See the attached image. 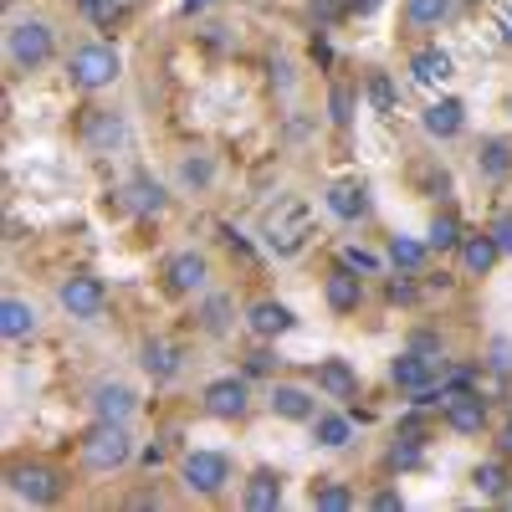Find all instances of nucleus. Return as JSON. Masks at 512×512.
<instances>
[{
  "label": "nucleus",
  "mask_w": 512,
  "mask_h": 512,
  "mask_svg": "<svg viewBox=\"0 0 512 512\" xmlns=\"http://www.w3.org/2000/svg\"><path fill=\"white\" fill-rule=\"evenodd\" d=\"M180 180H185L190 190H210V180H216V164H210L205 154H190V159L180 164Z\"/></svg>",
  "instance_id": "33"
},
{
  "label": "nucleus",
  "mask_w": 512,
  "mask_h": 512,
  "mask_svg": "<svg viewBox=\"0 0 512 512\" xmlns=\"http://www.w3.org/2000/svg\"><path fill=\"white\" fill-rule=\"evenodd\" d=\"M118 72H123V62H118V52L108 47V41H88V47H77L67 57V82H72V88H82V93L113 88Z\"/></svg>",
  "instance_id": "2"
},
{
  "label": "nucleus",
  "mask_w": 512,
  "mask_h": 512,
  "mask_svg": "<svg viewBox=\"0 0 512 512\" xmlns=\"http://www.w3.org/2000/svg\"><path fill=\"white\" fill-rule=\"evenodd\" d=\"M267 369H272V354H267V349H256V354L246 359V374H267Z\"/></svg>",
  "instance_id": "41"
},
{
  "label": "nucleus",
  "mask_w": 512,
  "mask_h": 512,
  "mask_svg": "<svg viewBox=\"0 0 512 512\" xmlns=\"http://www.w3.org/2000/svg\"><path fill=\"white\" fill-rule=\"evenodd\" d=\"M502 502H507V507H512V492H507V497H502Z\"/></svg>",
  "instance_id": "49"
},
{
  "label": "nucleus",
  "mask_w": 512,
  "mask_h": 512,
  "mask_svg": "<svg viewBox=\"0 0 512 512\" xmlns=\"http://www.w3.org/2000/svg\"><path fill=\"white\" fill-rule=\"evenodd\" d=\"M328 108H333V113H328L333 123H349V108H354V98H349L344 88H333V93H328Z\"/></svg>",
  "instance_id": "36"
},
{
  "label": "nucleus",
  "mask_w": 512,
  "mask_h": 512,
  "mask_svg": "<svg viewBox=\"0 0 512 512\" xmlns=\"http://www.w3.org/2000/svg\"><path fill=\"white\" fill-rule=\"evenodd\" d=\"M0 333H6L11 344H21V338L36 333V308L26 303V297H6V303H0Z\"/></svg>",
  "instance_id": "22"
},
{
  "label": "nucleus",
  "mask_w": 512,
  "mask_h": 512,
  "mask_svg": "<svg viewBox=\"0 0 512 512\" xmlns=\"http://www.w3.org/2000/svg\"><path fill=\"white\" fill-rule=\"evenodd\" d=\"M466 236H461V226H456V216H436L431 221V236H425V246L431 251H456Z\"/></svg>",
  "instance_id": "32"
},
{
  "label": "nucleus",
  "mask_w": 512,
  "mask_h": 512,
  "mask_svg": "<svg viewBox=\"0 0 512 512\" xmlns=\"http://www.w3.org/2000/svg\"><path fill=\"white\" fill-rule=\"evenodd\" d=\"M262 241L272 256H297L308 241H313V210L303 200H282L267 210V221H262Z\"/></svg>",
  "instance_id": "1"
},
{
  "label": "nucleus",
  "mask_w": 512,
  "mask_h": 512,
  "mask_svg": "<svg viewBox=\"0 0 512 512\" xmlns=\"http://www.w3.org/2000/svg\"><path fill=\"white\" fill-rule=\"evenodd\" d=\"M318 390L333 395V400H354V395H359V374H354L344 359H323V364H318Z\"/></svg>",
  "instance_id": "20"
},
{
  "label": "nucleus",
  "mask_w": 512,
  "mask_h": 512,
  "mask_svg": "<svg viewBox=\"0 0 512 512\" xmlns=\"http://www.w3.org/2000/svg\"><path fill=\"white\" fill-rule=\"evenodd\" d=\"M369 98H374V108H379V113H390V108H395V93H390V77H384V72H374V77H369Z\"/></svg>",
  "instance_id": "35"
},
{
  "label": "nucleus",
  "mask_w": 512,
  "mask_h": 512,
  "mask_svg": "<svg viewBox=\"0 0 512 512\" xmlns=\"http://www.w3.org/2000/svg\"><path fill=\"white\" fill-rule=\"evenodd\" d=\"M123 205L134 210V216H159V210H164V185L149 180V175H134L128 190H123Z\"/></svg>",
  "instance_id": "24"
},
{
  "label": "nucleus",
  "mask_w": 512,
  "mask_h": 512,
  "mask_svg": "<svg viewBox=\"0 0 512 512\" xmlns=\"http://www.w3.org/2000/svg\"><path fill=\"white\" fill-rule=\"evenodd\" d=\"M497 256H502V246H497V236L487 231V236H466L461 241V262H466V272L472 277H487L492 267H497Z\"/></svg>",
  "instance_id": "25"
},
{
  "label": "nucleus",
  "mask_w": 512,
  "mask_h": 512,
  "mask_svg": "<svg viewBox=\"0 0 512 512\" xmlns=\"http://www.w3.org/2000/svg\"><path fill=\"white\" fill-rule=\"evenodd\" d=\"M477 169H482V180H507V169H512V144H507V139H482Z\"/></svg>",
  "instance_id": "26"
},
{
  "label": "nucleus",
  "mask_w": 512,
  "mask_h": 512,
  "mask_svg": "<svg viewBox=\"0 0 512 512\" xmlns=\"http://www.w3.org/2000/svg\"><path fill=\"white\" fill-rule=\"evenodd\" d=\"M6 52H11V62H16L21 72H36V67H47V62H52L57 36H52L47 21L21 16V21H11V31H6Z\"/></svg>",
  "instance_id": "4"
},
{
  "label": "nucleus",
  "mask_w": 512,
  "mask_h": 512,
  "mask_svg": "<svg viewBox=\"0 0 512 512\" xmlns=\"http://www.w3.org/2000/svg\"><path fill=\"white\" fill-rule=\"evenodd\" d=\"M446 77H451V57L441 47H425L410 57V82H420V88H441Z\"/></svg>",
  "instance_id": "21"
},
{
  "label": "nucleus",
  "mask_w": 512,
  "mask_h": 512,
  "mask_svg": "<svg viewBox=\"0 0 512 512\" xmlns=\"http://www.w3.org/2000/svg\"><path fill=\"white\" fill-rule=\"evenodd\" d=\"M374 507H379V512H395V507H400V492H379Z\"/></svg>",
  "instance_id": "44"
},
{
  "label": "nucleus",
  "mask_w": 512,
  "mask_h": 512,
  "mask_svg": "<svg viewBox=\"0 0 512 512\" xmlns=\"http://www.w3.org/2000/svg\"><path fill=\"white\" fill-rule=\"evenodd\" d=\"M88 16H98V21H118V6H108V0H88Z\"/></svg>",
  "instance_id": "42"
},
{
  "label": "nucleus",
  "mask_w": 512,
  "mask_h": 512,
  "mask_svg": "<svg viewBox=\"0 0 512 512\" xmlns=\"http://www.w3.org/2000/svg\"><path fill=\"white\" fill-rule=\"evenodd\" d=\"M390 379L400 384V390L420 395V390H431V379H436V359H425L420 349H410V354H400V359L390 364Z\"/></svg>",
  "instance_id": "15"
},
{
  "label": "nucleus",
  "mask_w": 512,
  "mask_h": 512,
  "mask_svg": "<svg viewBox=\"0 0 512 512\" xmlns=\"http://www.w3.org/2000/svg\"><path fill=\"white\" fill-rule=\"evenodd\" d=\"M313 507L344 512V507H354V497H349V487H338V482H323V487H313Z\"/></svg>",
  "instance_id": "34"
},
{
  "label": "nucleus",
  "mask_w": 512,
  "mask_h": 512,
  "mask_svg": "<svg viewBox=\"0 0 512 512\" xmlns=\"http://www.w3.org/2000/svg\"><path fill=\"white\" fill-rule=\"evenodd\" d=\"M241 502H246V512H277L282 507V477L277 472H251Z\"/></svg>",
  "instance_id": "19"
},
{
  "label": "nucleus",
  "mask_w": 512,
  "mask_h": 512,
  "mask_svg": "<svg viewBox=\"0 0 512 512\" xmlns=\"http://www.w3.org/2000/svg\"><path fill=\"white\" fill-rule=\"evenodd\" d=\"M82 139H88V149H93V154H113V149H123L128 128H123V118H118V113L98 108V113L88 118V128H82Z\"/></svg>",
  "instance_id": "16"
},
{
  "label": "nucleus",
  "mask_w": 512,
  "mask_h": 512,
  "mask_svg": "<svg viewBox=\"0 0 512 512\" xmlns=\"http://www.w3.org/2000/svg\"><path fill=\"white\" fill-rule=\"evenodd\" d=\"M205 415H216V420H241L246 405H251V384L241 374H226V379H210L205 384V395H200Z\"/></svg>",
  "instance_id": "7"
},
{
  "label": "nucleus",
  "mask_w": 512,
  "mask_h": 512,
  "mask_svg": "<svg viewBox=\"0 0 512 512\" xmlns=\"http://www.w3.org/2000/svg\"><path fill=\"white\" fill-rule=\"evenodd\" d=\"M297 318L282 308V303H251L246 308V328L256 333V338H277V333H287Z\"/></svg>",
  "instance_id": "23"
},
{
  "label": "nucleus",
  "mask_w": 512,
  "mask_h": 512,
  "mask_svg": "<svg viewBox=\"0 0 512 512\" xmlns=\"http://www.w3.org/2000/svg\"><path fill=\"white\" fill-rule=\"evenodd\" d=\"M180 482H185V492H195V497H216V492L231 482V461H226L221 451H190V456L180 461Z\"/></svg>",
  "instance_id": "6"
},
{
  "label": "nucleus",
  "mask_w": 512,
  "mask_h": 512,
  "mask_svg": "<svg viewBox=\"0 0 512 512\" xmlns=\"http://www.w3.org/2000/svg\"><path fill=\"white\" fill-rule=\"evenodd\" d=\"M461 123H466V108H461L456 98H436L431 108L420 113V128H425L431 139H456Z\"/></svg>",
  "instance_id": "17"
},
{
  "label": "nucleus",
  "mask_w": 512,
  "mask_h": 512,
  "mask_svg": "<svg viewBox=\"0 0 512 512\" xmlns=\"http://www.w3.org/2000/svg\"><path fill=\"white\" fill-rule=\"evenodd\" d=\"M313 436H318V446L338 451V446L354 441V420H349V415H318V420H313Z\"/></svg>",
  "instance_id": "27"
},
{
  "label": "nucleus",
  "mask_w": 512,
  "mask_h": 512,
  "mask_svg": "<svg viewBox=\"0 0 512 512\" xmlns=\"http://www.w3.org/2000/svg\"><path fill=\"white\" fill-rule=\"evenodd\" d=\"M11 492L21 502H31V507H52L62 497V482H57L52 466H16V472H11Z\"/></svg>",
  "instance_id": "8"
},
{
  "label": "nucleus",
  "mask_w": 512,
  "mask_h": 512,
  "mask_svg": "<svg viewBox=\"0 0 512 512\" xmlns=\"http://www.w3.org/2000/svg\"><path fill=\"white\" fill-rule=\"evenodd\" d=\"M328 210L338 221H364L369 216V190H364V180H333L328 185Z\"/></svg>",
  "instance_id": "13"
},
{
  "label": "nucleus",
  "mask_w": 512,
  "mask_h": 512,
  "mask_svg": "<svg viewBox=\"0 0 512 512\" xmlns=\"http://www.w3.org/2000/svg\"><path fill=\"white\" fill-rule=\"evenodd\" d=\"M323 297H328L333 313H354V308L364 303V282H359L354 267L344 262V267H333V272L323 277Z\"/></svg>",
  "instance_id": "12"
},
{
  "label": "nucleus",
  "mask_w": 512,
  "mask_h": 512,
  "mask_svg": "<svg viewBox=\"0 0 512 512\" xmlns=\"http://www.w3.org/2000/svg\"><path fill=\"white\" fill-rule=\"evenodd\" d=\"M390 461H395V466H420V446H415V441H405V446H395V451H390Z\"/></svg>",
  "instance_id": "39"
},
{
  "label": "nucleus",
  "mask_w": 512,
  "mask_h": 512,
  "mask_svg": "<svg viewBox=\"0 0 512 512\" xmlns=\"http://www.w3.org/2000/svg\"><path fill=\"white\" fill-rule=\"evenodd\" d=\"M82 466L88 472H118V466H128V456H134V436L123 431L118 420H98L88 436H82Z\"/></svg>",
  "instance_id": "3"
},
{
  "label": "nucleus",
  "mask_w": 512,
  "mask_h": 512,
  "mask_svg": "<svg viewBox=\"0 0 512 512\" xmlns=\"http://www.w3.org/2000/svg\"><path fill=\"white\" fill-rule=\"evenodd\" d=\"M492 369H512V344H507V338H497V344H492Z\"/></svg>",
  "instance_id": "40"
},
{
  "label": "nucleus",
  "mask_w": 512,
  "mask_h": 512,
  "mask_svg": "<svg viewBox=\"0 0 512 512\" xmlns=\"http://www.w3.org/2000/svg\"><path fill=\"white\" fill-rule=\"evenodd\" d=\"M57 303H62L67 318L93 323V318H103V308H108V287H103L93 272H72V277L57 287Z\"/></svg>",
  "instance_id": "5"
},
{
  "label": "nucleus",
  "mask_w": 512,
  "mask_h": 512,
  "mask_svg": "<svg viewBox=\"0 0 512 512\" xmlns=\"http://www.w3.org/2000/svg\"><path fill=\"white\" fill-rule=\"evenodd\" d=\"M344 262H349L354 272H379V256H369V251H359V246L344 251Z\"/></svg>",
  "instance_id": "37"
},
{
  "label": "nucleus",
  "mask_w": 512,
  "mask_h": 512,
  "mask_svg": "<svg viewBox=\"0 0 512 512\" xmlns=\"http://www.w3.org/2000/svg\"><path fill=\"white\" fill-rule=\"evenodd\" d=\"M507 482H512V477H507V466H502V461H482L477 472H472V487H477L482 497H497V502L507 497Z\"/></svg>",
  "instance_id": "29"
},
{
  "label": "nucleus",
  "mask_w": 512,
  "mask_h": 512,
  "mask_svg": "<svg viewBox=\"0 0 512 512\" xmlns=\"http://www.w3.org/2000/svg\"><path fill=\"white\" fill-rule=\"evenodd\" d=\"M210 6V0H185V11H205Z\"/></svg>",
  "instance_id": "48"
},
{
  "label": "nucleus",
  "mask_w": 512,
  "mask_h": 512,
  "mask_svg": "<svg viewBox=\"0 0 512 512\" xmlns=\"http://www.w3.org/2000/svg\"><path fill=\"white\" fill-rule=\"evenodd\" d=\"M139 364H144V374L154 379V384H169V379H175L180 374V349L175 344H164V338H149V344L139 349Z\"/></svg>",
  "instance_id": "18"
},
{
  "label": "nucleus",
  "mask_w": 512,
  "mask_h": 512,
  "mask_svg": "<svg viewBox=\"0 0 512 512\" xmlns=\"http://www.w3.org/2000/svg\"><path fill=\"white\" fill-rule=\"evenodd\" d=\"M384 0H349V11H359V16H369V11H379Z\"/></svg>",
  "instance_id": "46"
},
{
  "label": "nucleus",
  "mask_w": 512,
  "mask_h": 512,
  "mask_svg": "<svg viewBox=\"0 0 512 512\" xmlns=\"http://www.w3.org/2000/svg\"><path fill=\"white\" fill-rule=\"evenodd\" d=\"M267 405H272V415H282V420H318V400L303 390V384H272Z\"/></svg>",
  "instance_id": "14"
},
{
  "label": "nucleus",
  "mask_w": 512,
  "mask_h": 512,
  "mask_svg": "<svg viewBox=\"0 0 512 512\" xmlns=\"http://www.w3.org/2000/svg\"><path fill=\"white\" fill-rule=\"evenodd\" d=\"M497 446H502V451H507V456H512V420H507V425H502V441H497Z\"/></svg>",
  "instance_id": "47"
},
{
  "label": "nucleus",
  "mask_w": 512,
  "mask_h": 512,
  "mask_svg": "<svg viewBox=\"0 0 512 512\" xmlns=\"http://www.w3.org/2000/svg\"><path fill=\"white\" fill-rule=\"evenodd\" d=\"M451 6H456V0H405V21L410 26H441L446 16H451Z\"/></svg>",
  "instance_id": "28"
},
{
  "label": "nucleus",
  "mask_w": 512,
  "mask_h": 512,
  "mask_svg": "<svg viewBox=\"0 0 512 512\" xmlns=\"http://www.w3.org/2000/svg\"><path fill=\"white\" fill-rule=\"evenodd\" d=\"M425 251H431V246H420V241H410V236H395V241H390V262H395L400 272H420Z\"/></svg>",
  "instance_id": "31"
},
{
  "label": "nucleus",
  "mask_w": 512,
  "mask_h": 512,
  "mask_svg": "<svg viewBox=\"0 0 512 512\" xmlns=\"http://www.w3.org/2000/svg\"><path fill=\"white\" fill-rule=\"evenodd\" d=\"M195 318H200L205 333H226V328H231V297H221V292H216V297H205Z\"/></svg>",
  "instance_id": "30"
},
{
  "label": "nucleus",
  "mask_w": 512,
  "mask_h": 512,
  "mask_svg": "<svg viewBox=\"0 0 512 512\" xmlns=\"http://www.w3.org/2000/svg\"><path fill=\"white\" fill-rule=\"evenodd\" d=\"M205 277H210V262L200 251H180V256H169V267H164L169 292H205Z\"/></svg>",
  "instance_id": "11"
},
{
  "label": "nucleus",
  "mask_w": 512,
  "mask_h": 512,
  "mask_svg": "<svg viewBox=\"0 0 512 512\" xmlns=\"http://www.w3.org/2000/svg\"><path fill=\"white\" fill-rule=\"evenodd\" d=\"M492 236H497L502 256H512V216H497V221H492Z\"/></svg>",
  "instance_id": "38"
},
{
  "label": "nucleus",
  "mask_w": 512,
  "mask_h": 512,
  "mask_svg": "<svg viewBox=\"0 0 512 512\" xmlns=\"http://www.w3.org/2000/svg\"><path fill=\"white\" fill-rule=\"evenodd\" d=\"M88 405H93L98 420H118V425H128V420H134V410H139V395L128 390V384H118V379H103V384H93Z\"/></svg>",
  "instance_id": "9"
},
{
  "label": "nucleus",
  "mask_w": 512,
  "mask_h": 512,
  "mask_svg": "<svg viewBox=\"0 0 512 512\" xmlns=\"http://www.w3.org/2000/svg\"><path fill=\"white\" fill-rule=\"evenodd\" d=\"M390 297H395V303H410L415 287H410V282H390Z\"/></svg>",
  "instance_id": "45"
},
{
  "label": "nucleus",
  "mask_w": 512,
  "mask_h": 512,
  "mask_svg": "<svg viewBox=\"0 0 512 512\" xmlns=\"http://www.w3.org/2000/svg\"><path fill=\"white\" fill-rule=\"evenodd\" d=\"M446 425H451V431H461V436H477L482 425H487V400L472 395V390L446 395Z\"/></svg>",
  "instance_id": "10"
},
{
  "label": "nucleus",
  "mask_w": 512,
  "mask_h": 512,
  "mask_svg": "<svg viewBox=\"0 0 512 512\" xmlns=\"http://www.w3.org/2000/svg\"><path fill=\"white\" fill-rule=\"evenodd\" d=\"M497 31H502V41H507V47H512V0H507V6L497 11Z\"/></svg>",
  "instance_id": "43"
}]
</instances>
